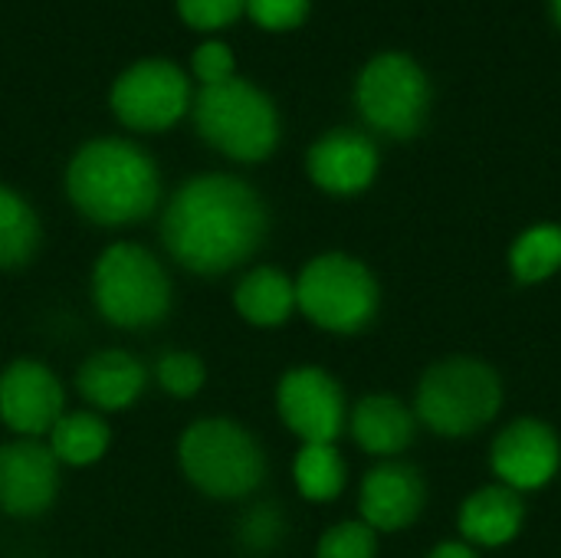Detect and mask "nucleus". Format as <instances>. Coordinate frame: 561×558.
<instances>
[{"mask_svg":"<svg viewBox=\"0 0 561 558\" xmlns=\"http://www.w3.org/2000/svg\"><path fill=\"white\" fill-rule=\"evenodd\" d=\"M178 13L191 30L210 33L237 23L247 13V0H178Z\"/></svg>","mask_w":561,"mask_h":558,"instance_id":"nucleus-27","label":"nucleus"},{"mask_svg":"<svg viewBox=\"0 0 561 558\" xmlns=\"http://www.w3.org/2000/svg\"><path fill=\"white\" fill-rule=\"evenodd\" d=\"M286 533H289L286 513L273 500H263L240 513V520L233 526V543L243 556L266 558L283 546Z\"/></svg>","mask_w":561,"mask_h":558,"instance_id":"nucleus-24","label":"nucleus"},{"mask_svg":"<svg viewBox=\"0 0 561 558\" xmlns=\"http://www.w3.org/2000/svg\"><path fill=\"white\" fill-rule=\"evenodd\" d=\"M191 69L201 79V86H220V82H227V79L237 76V59H233V49L227 43L210 39V43H201L194 49Z\"/></svg>","mask_w":561,"mask_h":558,"instance_id":"nucleus-29","label":"nucleus"},{"mask_svg":"<svg viewBox=\"0 0 561 558\" xmlns=\"http://www.w3.org/2000/svg\"><path fill=\"white\" fill-rule=\"evenodd\" d=\"M552 16H556V23L561 26V0H552Z\"/></svg>","mask_w":561,"mask_h":558,"instance_id":"nucleus-31","label":"nucleus"},{"mask_svg":"<svg viewBox=\"0 0 561 558\" xmlns=\"http://www.w3.org/2000/svg\"><path fill=\"white\" fill-rule=\"evenodd\" d=\"M490 470L496 483L516 493L546 490L561 470L559 431L533 414L513 418L490 444Z\"/></svg>","mask_w":561,"mask_h":558,"instance_id":"nucleus-11","label":"nucleus"},{"mask_svg":"<svg viewBox=\"0 0 561 558\" xmlns=\"http://www.w3.org/2000/svg\"><path fill=\"white\" fill-rule=\"evenodd\" d=\"M89 293L99 319L122 332L158 329L174 309V283L168 266L158 253L131 240L108 243L95 257Z\"/></svg>","mask_w":561,"mask_h":558,"instance_id":"nucleus-5","label":"nucleus"},{"mask_svg":"<svg viewBox=\"0 0 561 558\" xmlns=\"http://www.w3.org/2000/svg\"><path fill=\"white\" fill-rule=\"evenodd\" d=\"M316 558H378V533L362 520H342L319 536Z\"/></svg>","mask_w":561,"mask_h":558,"instance_id":"nucleus-26","label":"nucleus"},{"mask_svg":"<svg viewBox=\"0 0 561 558\" xmlns=\"http://www.w3.org/2000/svg\"><path fill=\"white\" fill-rule=\"evenodd\" d=\"M154 382L164 395L178 401H191L207 385V365L201 362V355L187 349H171L154 362Z\"/></svg>","mask_w":561,"mask_h":558,"instance_id":"nucleus-25","label":"nucleus"},{"mask_svg":"<svg viewBox=\"0 0 561 558\" xmlns=\"http://www.w3.org/2000/svg\"><path fill=\"white\" fill-rule=\"evenodd\" d=\"M66 197L95 227H131L158 210L161 171L138 141L102 135L79 145L69 158Z\"/></svg>","mask_w":561,"mask_h":558,"instance_id":"nucleus-2","label":"nucleus"},{"mask_svg":"<svg viewBox=\"0 0 561 558\" xmlns=\"http://www.w3.org/2000/svg\"><path fill=\"white\" fill-rule=\"evenodd\" d=\"M233 309L253 329H279L296 312V280L273 263L250 266L237 280Z\"/></svg>","mask_w":561,"mask_h":558,"instance_id":"nucleus-19","label":"nucleus"},{"mask_svg":"<svg viewBox=\"0 0 561 558\" xmlns=\"http://www.w3.org/2000/svg\"><path fill=\"white\" fill-rule=\"evenodd\" d=\"M178 467L207 500L240 503L266 483V451L260 437L233 418H197L178 437Z\"/></svg>","mask_w":561,"mask_h":558,"instance_id":"nucleus-3","label":"nucleus"},{"mask_svg":"<svg viewBox=\"0 0 561 558\" xmlns=\"http://www.w3.org/2000/svg\"><path fill=\"white\" fill-rule=\"evenodd\" d=\"M293 483L309 503H332L348 487V464L335 444H302L293 457Z\"/></svg>","mask_w":561,"mask_h":558,"instance_id":"nucleus-22","label":"nucleus"},{"mask_svg":"<svg viewBox=\"0 0 561 558\" xmlns=\"http://www.w3.org/2000/svg\"><path fill=\"white\" fill-rule=\"evenodd\" d=\"M62 467L43 441L13 437L0 444V510L13 520H36L53 510Z\"/></svg>","mask_w":561,"mask_h":558,"instance_id":"nucleus-13","label":"nucleus"},{"mask_svg":"<svg viewBox=\"0 0 561 558\" xmlns=\"http://www.w3.org/2000/svg\"><path fill=\"white\" fill-rule=\"evenodd\" d=\"M414 408L394 391H368L348 408V434L368 457L398 460L417 437Z\"/></svg>","mask_w":561,"mask_h":558,"instance_id":"nucleus-17","label":"nucleus"},{"mask_svg":"<svg viewBox=\"0 0 561 558\" xmlns=\"http://www.w3.org/2000/svg\"><path fill=\"white\" fill-rule=\"evenodd\" d=\"M296 312L329 335H358L381 312V283L352 253H319L296 276Z\"/></svg>","mask_w":561,"mask_h":558,"instance_id":"nucleus-7","label":"nucleus"},{"mask_svg":"<svg viewBox=\"0 0 561 558\" xmlns=\"http://www.w3.org/2000/svg\"><path fill=\"white\" fill-rule=\"evenodd\" d=\"M506 266L513 280L523 286H539L561 273V224L542 220V224L526 227L513 240L506 253Z\"/></svg>","mask_w":561,"mask_h":558,"instance_id":"nucleus-23","label":"nucleus"},{"mask_svg":"<svg viewBox=\"0 0 561 558\" xmlns=\"http://www.w3.org/2000/svg\"><path fill=\"white\" fill-rule=\"evenodd\" d=\"M276 414L299 444H335L348 431L342 382L322 365H293L276 382Z\"/></svg>","mask_w":561,"mask_h":558,"instance_id":"nucleus-10","label":"nucleus"},{"mask_svg":"<svg viewBox=\"0 0 561 558\" xmlns=\"http://www.w3.org/2000/svg\"><path fill=\"white\" fill-rule=\"evenodd\" d=\"M312 0H247V13L256 26L283 33L306 23Z\"/></svg>","mask_w":561,"mask_h":558,"instance_id":"nucleus-28","label":"nucleus"},{"mask_svg":"<svg viewBox=\"0 0 561 558\" xmlns=\"http://www.w3.org/2000/svg\"><path fill=\"white\" fill-rule=\"evenodd\" d=\"M381 155L371 135L358 128H332L309 145L306 174L309 181L332 197H355L368 191L378 178Z\"/></svg>","mask_w":561,"mask_h":558,"instance_id":"nucleus-15","label":"nucleus"},{"mask_svg":"<svg viewBox=\"0 0 561 558\" xmlns=\"http://www.w3.org/2000/svg\"><path fill=\"white\" fill-rule=\"evenodd\" d=\"M424 558H483L480 556V549H473L470 543H463V539H444V543H437L434 549H427V556Z\"/></svg>","mask_w":561,"mask_h":558,"instance_id":"nucleus-30","label":"nucleus"},{"mask_svg":"<svg viewBox=\"0 0 561 558\" xmlns=\"http://www.w3.org/2000/svg\"><path fill=\"white\" fill-rule=\"evenodd\" d=\"M358 115L385 138H414L431 112V82L408 53H381L355 79Z\"/></svg>","mask_w":561,"mask_h":558,"instance_id":"nucleus-8","label":"nucleus"},{"mask_svg":"<svg viewBox=\"0 0 561 558\" xmlns=\"http://www.w3.org/2000/svg\"><path fill=\"white\" fill-rule=\"evenodd\" d=\"M194 92L184 69L171 59H138L118 72L108 92L115 118L131 132H168L191 112Z\"/></svg>","mask_w":561,"mask_h":558,"instance_id":"nucleus-9","label":"nucleus"},{"mask_svg":"<svg viewBox=\"0 0 561 558\" xmlns=\"http://www.w3.org/2000/svg\"><path fill=\"white\" fill-rule=\"evenodd\" d=\"M66 414V388L39 358H13L0 372V421L13 437H46Z\"/></svg>","mask_w":561,"mask_h":558,"instance_id":"nucleus-12","label":"nucleus"},{"mask_svg":"<svg viewBox=\"0 0 561 558\" xmlns=\"http://www.w3.org/2000/svg\"><path fill=\"white\" fill-rule=\"evenodd\" d=\"M191 112L197 135L230 161L260 164L279 145V112L250 79L233 76L220 86H201Z\"/></svg>","mask_w":561,"mask_h":558,"instance_id":"nucleus-6","label":"nucleus"},{"mask_svg":"<svg viewBox=\"0 0 561 558\" xmlns=\"http://www.w3.org/2000/svg\"><path fill=\"white\" fill-rule=\"evenodd\" d=\"M270 237L263 194L224 171L187 178L161 210L164 253L191 276L217 280L247 266Z\"/></svg>","mask_w":561,"mask_h":558,"instance_id":"nucleus-1","label":"nucleus"},{"mask_svg":"<svg viewBox=\"0 0 561 558\" xmlns=\"http://www.w3.org/2000/svg\"><path fill=\"white\" fill-rule=\"evenodd\" d=\"M43 243V224L33 210V204L0 184V273L23 270Z\"/></svg>","mask_w":561,"mask_h":558,"instance_id":"nucleus-21","label":"nucleus"},{"mask_svg":"<svg viewBox=\"0 0 561 558\" xmlns=\"http://www.w3.org/2000/svg\"><path fill=\"white\" fill-rule=\"evenodd\" d=\"M112 444V428L105 424L102 414L95 411H66L53 431L46 434V447L59 460V467H92L108 454Z\"/></svg>","mask_w":561,"mask_h":558,"instance_id":"nucleus-20","label":"nucleus"},{"mask_svg":"<svg viewBox=\"0 0 561 558\" xmlns=\"http://www.w3.org/2000/svg\"><path fill=\"white\" fill-rule=\"evenodd\" d=\"M506 401L500 372L477 355H447L424 368L414 388V418L437 437L460 441L486 431Z\"/></svg>","mask_w":561,"mask_h":558,"instance_id":"nucleus-4","label":"nucleus"},{"mask_svg":"<svg viewBox=\"0 0 561 558\" xmlns=\"http://www.w3.org/2000/svg\"><path fill=\"white\" fill-rule=\"evenodd\" d=\"M427 510V480L421 467L408 460L375 464L358 487V520L378 536H394L411 529Z\"/></svg>","mask_w":561,"mask_h":558,"instance_id":"nucleus-14","label":"nucleus"},{"mask_svg":"<svg viewBox=\"0 0 561 558\" xmlns=\"http://www.w3.org/2000/svg\"><path fill=\"white\" fill-rule=\"evenodd\" d=\"M523 526H526V500L523 493L503 483H486L473 490L457 510L460 539L470 543L473 549H503L513 539H519Z\"/></svg>","mask_w":561,"mask_h":558,"instance_id":"nucleus-18","label":"nucleus"},{"mask_svg":"<svg viewBox=\"0 0 561 558\" xmlns=\"http://www.w3.org/2000/svg\"><path fill=\"white\" fill-rule=\"evenodd\" d=\"M151 372L145 362L125 349H99L85 355L76 368V391L95 414H118L141 401Z\"/></svg>","mask_w":561,"mask_h":558,"instance_id":"nucleus-16","label":"nucleus"}]
</instances>
